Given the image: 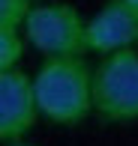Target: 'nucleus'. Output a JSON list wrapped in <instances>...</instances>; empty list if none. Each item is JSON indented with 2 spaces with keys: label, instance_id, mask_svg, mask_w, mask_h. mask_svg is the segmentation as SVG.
<instances>
[{
  "label": "nucleus",
  "instance_id": "6",
  "mask_svg": "<svg viewBox=\"0 0 138 146\" xmlns=\"http://www.w3.org/2000/svg\"><path fill=\"white\" fill-rule=\"evenodd\" d=\"M24 42L21 30H0V72H12L18 69L24 57Z\"/></svg>",
  "mask_w": 138,
  "mask_h": 146
},
{
  "label": "nucleus",
  "instance_id": "2",
  "mask_svg": "<svg viewBox=\"0 0 138 146\" xmlns=\"http://www.w3.org/2000/svg\"><path fill=\"white\" fill-rule=\"evenodd\" d=\"M93 113L105 125L138 119V48L99 60L93 69Z\"/></svg>",
  "mask_w": 138,
  "mask_h": 146
},
{
  "label": "nucleus",
  "instance_id": "9",
  "mask_svg": "<svg viewBox=\"0 0 138 146\" xmlns=\"http://www.w3.org/2000/svg\"><path fill=\"white\" fill-rule=\"evenodd\" d=\"M3 146H33V143H24V140H15V143H3Z\"/></svg>",
  "mask_w": 138,
  "mask_h": 146
},
{
  "label": "nucleus",
  "instance_id": "1",
  "mask_svg": "<svg viewBox=\"0 0 138 146\" xmlns=\"http://www.w3.org/2000/svg\"><path fill=\"white\" fill-rule=\"evenodd\" d=\"M39 113L54 125H78L93 113V69L81 57L45 60L33 75Z\"/></svg>",
  "mask_w": 138,
  "mask_h": 146
},
{
  "label": "nucleus",
  "instance_id": "8",
  "mask_svg": "<svg viewBox=\"0 0 138 146\" xmlns=\"http://www.w3.org/2000/svg\"><path fill=\"white\" fill-rule=\"evenodd\" d=\"M126 3H129V9H132L135 15H138V0H126Z\"/></svg>",
  "mask_w": 138,
  "mask_h": 146
},
{
  "label": "nucleus",
  "instance_id": "5",
  "mask_svg": "<svg viewBox=\"0 0 138 146\" xmlns=\"http://www.w3.org/2000/svg\"><path fill=\"white\" fill-rule=\"evenodd\" d=\"M132 48H138V15L126 0H108L87 21V51L108 57Z\"/></svg>",
  "mask_w": 138,
  "mask_h": 146
},
{
  "label": "nucleus",
  "instance_id": "4",
  "mask_svg": "<svg viewBox=\"0 0 138 146\" xmlns=\"http://www.w3.org/2000/svg\"><path fill=\"white\" fill-rule=\"evenodd\" d=\"M39 113L33 75H24L21 69L0 72V137L3 143H15L33 131Z\"/></svg>",
  "mask_w": 138,
  "mask_h": 146
},
{
  "label": "nucleus",
  "instance_id": "7",
  "mask_svg": "<svg viewBox=\"0 0 138 146\" xmlns=\"http://www.w3.org/2000/svg\"><path fill=\"white\" fill-rule=\"evenodd\" d=\"M30 12H33L30 0H0V30H21L24 33Z\"/></svg>",
  "mask_w": 138,
  "mask_h": 146
},
{
  "label": "nucleus",
  "instance_id": "3",
  "mask_svg": "<svg viewBox=\"0 0 138 146\" xmlns=\"http://www.w3.org/2000/svg\"><path fill=\"white\" fill-rule=\"evenodd\" d=\"M24 39L45 60L81 57L87 54V21L72 3H42L30 12Z\"/></svg>",
  "mask_w": 138,
  "mask_h": 146
}]
</instances>
